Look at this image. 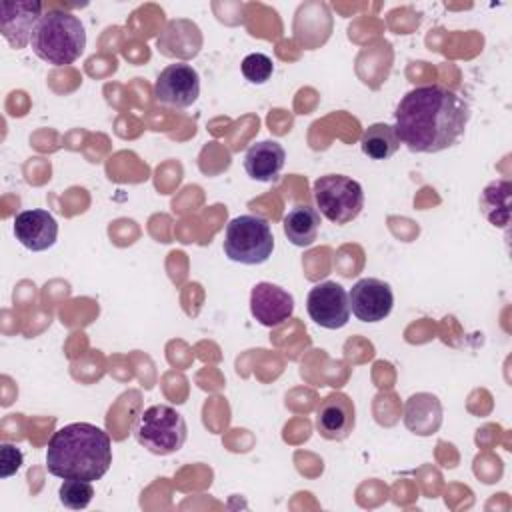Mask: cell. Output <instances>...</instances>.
<instances>
[{
  "label": "cell",
  "mask_w": 512,
  "mask_h": 512,
  "mask_svg": "<svg viewBox=\"0 0 512 512\" xmlns=\"http://www.w3.org/2000/svg\"><path fill=\"white\" fill-rule=\"evenodd\" d=\"M470 106L454 90L438 84L412 88L394 110L398 140L418 154H436L454 146L470 122Z\"/></svg>",
  "instance_id": "obj_1"
},
{
  "label": "cell",
  "mask_w": 512,
  "mask_h": 512,
  "mask_svg": "<svg viewBox=\"0 0 512 512\" xmlns=\"http://www.w3.org/2000/svg\"><path fill=\"white\" fill-rule=\"evenodd\" d=\"M112 464L110 436L88 422L58 428L46 448V468L62 480H100Z\"/></svg>",
  "instance_id": "obj_2"
},
{
  "label": "cell",
  "mask_w": 512,
  "mask_h": 512,
  "mask_svg": "<svg viewBox=\"0 0 512 512\" xmlns=\"http://www.w3.org/2000/svg\"><path fill=\"white\" fill-rule=\"evenodd\" d=\"M30 44L40 60L52 66H66L82 56L86 30L78 16L64 10H48L32 32Z\"/></svg>",
  "instance_id": "obj_3"
},
{
  "label": "cell",
  "mask_w": 512,
  "mask_h": 512,
  "mask_svg": "<svg viewBox=\"0 0 512 512\" xmlns=\"http://www.w3.org/2000/svg\"><path fill=\"white\" fill-rule=\"evenodd\" d=\"M274 250V234L266 218L242 214L228 222L224 232V254L238 264H264Z\"/></svg>",
  "instance_id": "obj_4"
},
{
  "label": "cell",
  "mask_w": 512,
  "mask_h": 512,
  "mask_svg": "<svg viewBox=\"0 0 512 512\" xmlns=\"http://www.w3.org/2000/svg\"><path fill=\"white\" fill-rule=\"evenodd\" d=\"M134 436L138 444L148 452L156 456H168L184 446L188 438V426L176 408L154 404L140 412L134 424Z\"/></svg>",
  "instance_id": "obj_5"
},
{
  "label": "cell",
  "mask_w": 512,
  "mask_h": 512,
  "mask_svg": "<svg viewBox=\"0 0 512 512\" xmlns=\"http://www.w3.org/2000/svg\"><path fill=\"white\" fill-rule=\"evenodd\" d=\"M312 192L318 212L340 226L358 218L364 208V190L360 182L344 174H326L316 178Z\"/></svg>",
  "instance_id": "obj_6"
},
{
  "label": "cell",
  "mask_w": 512,
  "mask_h": 512,
  "mask_svg": "<svg viewBox=\"0 0 512 512\" xmlns=\"http://www.w3.org/2000/svg\"><path fill=\"white\" fill-rule=\"evenodd\" d=\"M308 316L326 330L344 328L350 320L348 292L342 284L326 280L314 284L306 296Z\"/></svg>",
  "instance_id": "obj_7"
},
{
  "label": "cell",
  "mask_w": 512,
  "mask_h": 512,
  "mask_svg": "<svg viewBox=\"0 0 512 512\" xmlns=\"http://www.w3.org/2000/svg\"><path fill=\"white\" fill-rule=\"evenodd\" d=\"M200 96V76L196 68L184 62L166 66L154 82V98L160 104L188 108Z\"/></svg>",
  "instance_id": "obj_8"
},
{
  "label": "cell",
  "mask_w": 512,
  "mask_h": 512,
  "mask_svg": "<svg viewBox=\"0 0 512 512\" xmlns=\"http://www.w3.org/2000/svg\"><path fill=\"white\" fill-rule=\"evenodd\" d=\"M350 312L362 322H380L390 316L394 294L380 278H360L348 292Z\"/></svg>",
  "instance_id": "obj_9"
},
{
  "label": "cell",
  "mask_w": 512,
  "mask_h": 512,
  "mask_svg": "<svg viewBox=\"0 0 512 512\" xmlns=\"http://www.w3.org/2000/svg\"><path fill=\"white\" fill-rule=\"evenodd\" d=\"M42 8V2L34 0L0 2V32L12 48H26L42 18Z\"/></svg>",
  "instance_id": "obj_10"
},
{
  "label": "cell",
  "mask_w": 512,
  "mask_h": 512,
  "mask_svg": "<svg viewBox=\"0 0 512 512\" xmlns=\"http://www.w3.org/2000/svg\"><path fill=\"white\" fill-rule=\"evenodd\" d=\"M250 312L258 324L276 328L294 314V296L278 284L258 282L250 292Z\"/></svg>",
  "instance_id": "obj_11"
},
{
  "label": "cell",
  "mask_w": 512,
  "mask_h": 512,
  "mask_svg": "<svg viewBox=\"0 0 512 512\" xmlns=\"http://www.w3.org/2000/svg\"><path fill=\"white\" fill-rule=\"evenodd\" d=\"M356 424L354 402L344 392L328 394L316 410V430L326 440H344Z\"/></svg>",
  "instance_id": "obj_12"
},
{
  "label": "cell",
  "mask_w": 512,
  "mask_h": 512,
  "mask_svg": "<svg viewBox=\"0 0 512 512\" xmlns=\"http://www.w3.org/2000/svg\"><path fill=\"white\" fill-rule=\"evenodd\" d=\"M14 236L24 248L32 252H44L56 244L58 222L48 210H24L14 218Z\"/></svg>",
  "instance_id": "obj_13"
},
{
  "label": "cell",
  "mask_w": 512,
  "mask_h": 512,
  "mask_svg": "<svg viewBox=\"0 0 512 512\" xmlns=\"http://www.w3.org/2000/svg\"><path fill=\"white\" fill-rule=\"evenodd\" d=\"M404 426L416 436H432L442 426V404L434 394H412L404 404Z\"/></svg>",
  "instance_id": "obj_14"
},
{
  "label": "cell",
  "mask_w": 512,
  "mask_h": 512,
  "mask_svg": "<svg viewBox=\"0 0 512 512\" xmlns=\"http://www.w3.org/2000/svg\"><path fill=\"white\" fill-rule=\"evenodd\" d=\"M286 152L276 140H262L252 144L244 154V170L252 180L272 182L284 168Z\"/></svg>",
  "instance_id": "obj_15"
},
{
  "label": "cell",
  "mask_w": 512,
  "mask_h": 512,
  "mask_svg": "<svg viewBox=\"0 0 512 512\" xmlns=\"http://www.w3.org/2000/svg\"><path fill=\"white\" fill-rule=\"evenodd\" d=\"M282 228L286 238L300 248L314 244L320 230V212L312 206L298 204L294 206L282 220Z\"/></svg>",
  "instance_id": "obj_16"
},
{
  "label": "cell",
  "mask_w": 512,
  "mask_h": 512,
  "mask_svg": "<svg viewBox=\"0 0 512 512\" xmlns=\"http://www.w3.org/2000/svg\"><path fill=\"white\" fill-rule=\"evenodd\" d=\"M360 148L372 160H388L400 148V140L392 124L376 122L362 132Z\"/></svg>",
  "instance_id": "obj_17"
},
{
  "label": "cell",
  "mask_w": 512,
  "mask_h": 512,
  "mask_svg": "<svg viewBox=\"0 0 512 512\" xmlns=\"http://www.w3.org/2000/svg\"><path fill=\"white\" fill-rule=\"evenodd\" d=\"M510 194L512 184L508 180L490 182L480 196V208L490 224L506 228L510 222Z\"/></svg>",
  "instance_id": "obj_18"
},
{
  "label": "cell",
  "mask_w": 512,
  "mask_h": 512,
  "mask_svg": "<svg viewBox=\"0 0 512 512\" xmlns=\"http://www.w3.org/2000/svg\"><path fill=\"white\" fill-rule=\"evenodd\" d=\"M58 496L66 508L84 510L94 498V488L88 480H64L58 490Z\"/></svg>",
  "instance_id": "obj_19"
},
{
  "label": "cell",
  "mask_w": 512,
  "mask_h": 512,
  "mask_svg": "<svg viewBox=\"0 0 512 512\" xmlns=\"http://www.w3.org/2000/svg\"><path fill=\"white\" fill-rule=\"evenodd\" d=\"M240 70L250 84H264L270 80V76L274 72V64H272L270 56H266L262 52H252L242 60Z\"/></svg>",
  "instance_id": "obj_20"
},
{
  "label": "cell",
  "mask_w": 512,
  "mask_h": 512,
  "mask_svg": "<svg viewBox=\"0 0 512 512\" xmlns=\"http://www.w3.org/2000/svg\"><path fill=\"white\" fill-rule=\"evenodd\" d=\"M24 462V456L20 452V448H16L14 444H0V476L2 478H10L12 474H16L20 470Z\"/></svg>",
  "instance_id": "obj_21"
}]
</instances>
